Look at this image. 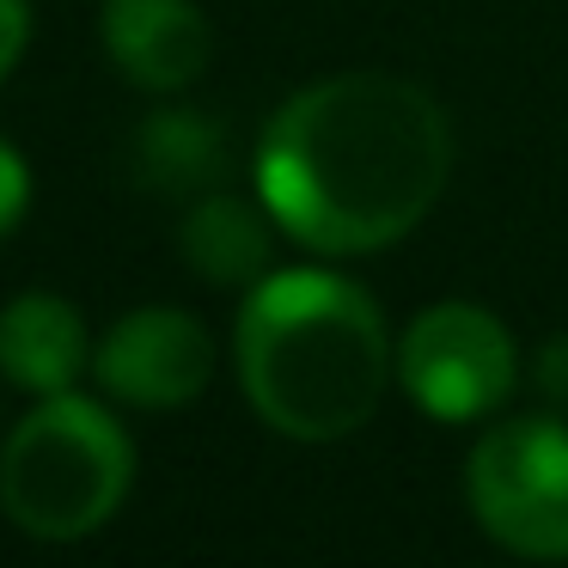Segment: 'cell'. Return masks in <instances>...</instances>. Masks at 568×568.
Instances as JSON below:
<instances>
[{
    "label": "cell",
    "mask_w": 568,
    "mask_h": 568,
    "mask_svg": "<svg viewBox=\"0 0 568 568\" xmlns=\"http://www.w3.org/2000/svg\"><path fill=\"white\" fill-rule=\"evenodd\" d=\"M453 184V123L404 74H331L257 141V202L294 245L361 257L416 233Z\"/></svg>",
    "instance_id": "1"
},
{
    "label": "cell",
    "mask_w": 568,
    "mask_h": 568,
    "mask_svg": "<svg viewBox=\"0 0 568 568\" xmlns=\"http://www.w3.org/2000/svg\"><path fill=\"white\" fill-rule=\"evenodd\" d=\"M239 385L287 440H343L367 428L397 348L367 287L336 270H270L239 306Z\"/></svg>",
    "instance_id": "2"
},
{
    "label": "cell",
    "mask_w": 568,
    "mask_h": 568,
    "mask_svg": "<svg viewBox=\"0 0 568 568\" xmlns=\"http://www.w3.org/2000/svg\"><path fill=\"white\" fill-rule=\"evenodd\" d=\"M135 446L123 422L80 392H55L19 416L0 446V507L43 544H74L123 507Z\"/></svg>",
    "instance_id": "3"
},
{
    "label": "cell",
    "mask_w": 568,
    "mask_h": 568,
    "mask_svg": "<svg viewBox=\"0 0 568 568\" xmlns=\"http://www.w3.org/2000/svg\"><path fill=\"white\" fill-rule=\"evenodd\" d=\"M477 526L526 562H568V422L501 416L465 458Z\"/></svg>",
    "instance_id": "4"
},
{
    "label": "cell",
    "mask_w": 568,
    "mask_h": 568,
    "mask_svg": "<svg viewBox=\"0 0 568 568\" xmlns=\"http://www.w3.org/2000/svg\"><path fill=\"white\" fill-rule=\"evenodd\" d=\"M397 379L428 422H483L519 385L514 331L477 300L422 306L397 343Z\"/></svg>",
    "instance_id": "5"
},
{
    "label": "cell",
    "mask_w": 568,
    "mask_h": 568,
    "mask_svg": "<svg viewBox=\"0 0 568 568\" xmlns=\"http://www.w3.org/2000/svg\"><path fill=\"white\" fill-rule=\"evenodd\" d=\"M92 373L129 409H184L214 379V336L178 306H135L92 348Z\"/></svg>",
    "instance_id": "6"
},
{
    "label": "cell",
    "mask_w": 568,
    "mask_h": 568,
    "mask_svg": "<svg viewBox=\"0 0 568 568\" xmlns=\"http://www.w3.org/2000/svg\"><path fill=\"white\" fill-rule=\"evenodd\" d=\"M104 55L141 92H184L209 74L214 31L196 0H104Z\"/></svg>",
    "instance_id": "7"
},
{
    "label": "cell",
    "mask_w": 568,
    "mask_h": 568,
    "mask_svg": "<svg viewBox=\"0 0 568 568\" xmlns=\"http://www.w3.org/2000/svg\"><path fill=\"white\" fill-rule=\"evenodd\" d=\"M92 343L80 312L62 294H19L0 306V373L31 397L74 392L87 373Z\"/></svg>",
    "instance_id": "8"
},
{
    "label": "cell",
    "mask_w": 568,
    "mask_h": 568,
    "mask_svg": "<svg viewBox=\"0 0 568 568\" xmlns=\"http://www.w3.org/2000/svg\"><path fill=\"white\" fill-rule=\"evenodd\" d=\"M263 214L239 196H196L184 214V226H178V251H184V263L202 282L257 287L263 275H270V257H275V239H270V221H263Z\"/></svg>",
    "instance_id": "9"
},
{
    "label": "cell",
    "mask_w": 568,
    "mask_h": 568,
    "mask_svg": "<svg viewBox=\"0 0 568 568\" xmlns=\"http://www.w3.org/2000/svg\"><path fill=\"white\" fill-rule=\"evenodd\" d=\"M135 172L153 190H209L226 172V141L202 111H153L135 135Z\"/></svg>",
    "instance_id": "10"
},
{
    "label": "cell",
    "mask_w": 568,
    "mask_h": 568,
    "mask_svg": "<svg viewBox=\"0 0 568 568\" xmlns=\"http://www.w3.org/2000/svg\"><path fill=\"white\" fill-rule=\"evenodd\" d=\"M26 209H31V165L13 141L0 135V239L26 221Z\"/></svg>",
    "instance_id": "11"
},
{
    "label": "cell",
    "mask_w": 568,
    "mask_h": 568,
    "mask_svg": "<svg viewBox=\"0 0 568 568\" xmlns=\"http://www.w3.org/2000/svg\"><path fill=\"white\" fill-rule=\"evenodd\" d=\"M531 385H538V397L562 416L568 409V336H544L538 355H531Z\"/></svg>",
    "instance_id": "12"
},
{
    "label": "cell",
    "mask_w": 568,
    "mask_h": 568,
    "mask_svg": "<svg viewBox=\"0 0 568 568\" xmlns=\"http://www.w3.org/2000/svg\"><path fill=\"white\" fill-rule=\"evenodd\" d=\"M26 43H31V7L26 0H0V80L19 68Z\"/></svg>",
    "instance_id": "13"
}]
</instances>
